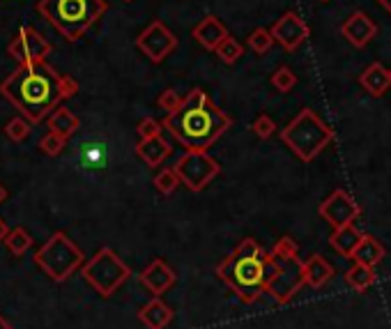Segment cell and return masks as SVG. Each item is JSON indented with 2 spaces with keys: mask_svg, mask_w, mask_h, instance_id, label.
<instances>
[{
  "mask_svg": "<svg viewBox=\"0 0 391 329\" xmlns=\"http://www.w3.org/2000/svg\"><path fill=\"white\" fill-rule=\"evenodd\" d=\"M76 92L78 83L72 76L53 70L46 60L37 65H18V70L0 83V95L33 124L48 118L63 99H70Z\"/></svg>",
  "mask_w": 391,
  "mask_h": 329,
  "instance_id": "obj_1",
  "label": "cell"
},
{
  "mask_svg": "<svg viewBox=\"0 0 391 329\" xmlns=\"http://www.w3.org/2000/svg\"><path fill=\"white\" fill-rule=\"evenodd\" d=\"M161 124L184 145V150L208 152L230 129L232 118L203 88H193L184 97L180 109L166 115Z\"/></svg>",
  "mask_w": 391,
  "mask_h": 329,
  "instance_id": "obj_2",
  "label": "cell"
},
{
  "mask_svg": "<svg viewBox=\"0 0 391 329\" xmlns=\"http://www.w3.org/2000/svg\"><path fill=\"white\" fill-rule=\"evenodd\" d=\"M217 276L237 295L242 304H253L265 293L269 254L253 237H244L219 263Z\"/></svg>",
  "mask_w": 391,
  "mask_h": 329,
  "instance_id": "obj_3",
  "label": "cell"
},
{
  "mask_svg": "<svg viewBox=\"0 0 391 329\" xmlns=\"http://www.w3.org/2000/svg\"><path fill=\"white\" fill-rule=\"evenodd\" d=\"M106 0H39L37 12L67 42H78L106 14Z\"/></svg>",
  "mask_w": 391,
  "mask_h": 329,
  "instance_id": "obj_4",
  "label": "cell"
},
{
  "mask_svg": "<svg viewBox=\"0 0 391 329\" xmlns=\"http://www.w3.org/2000/svg\"><path fill=\"white\" fill-rule=\"evenodd\" d=\"M281 141L299 161L309 163L334 141V129L313 109H301L288 122V127L281 129Z\"/></svg>",
  "mask_w": 391,
  "mask_h": 329,
  "instance_id": "obj_5",
  "label": "cell"
},
{
  "mask_svg": "<svg viewBox=\"0 0 391 329\" xmlns=\"http://www.w3.org/2000/svg\"><path fill=\"white\" fill-rule=\"evenodd\" d=\"M83 260H85L83 251L65 233H53L46 244L39 247L35 254V263L53 281L70 279L78 267H83Z\"/></svg>",
  "mask_w": 391,
  "mask_h": 329,
  "instance_id": "obj_6",
  "label": "cell"
},
{
  "mask_svg": "<svg viewBox=\"0 0 391 329\" xmlns=\"http://www.w3.org/2000/svg\"><path fill=\"white\" fill-rule=\"evenodd\" d=\"M81 274L102 297H111L132 276V269L113 249L104 247L81 267Z\"/></svg>",
  "mask_w": 391,
  "mask_h": 329,
  "instance_id": "obj_7",
  "label": "cell"
},
{
  "mask_svg": "<svg viewBox=\"0 0 391 329\" xmlns=\"http://www.w3.org/2000/svg\"><path fill=\"white\" fill-rule=\"evenodd\" d=\"M301 286H306L304 263L301 260H277L269 254V276L265 284V293L272 295L277 304H288Z\"/></svg>",
  "mask_w": 391,
  "mask_h": 329,
  "instance_id": "obj_8",
  "label": "cell"
},
{
  "mask_svg": "<svg viewBox=\"0 0 391 329\" xmlns=\"http://www.w3.org/2000/svg\"><path fill=\"white\" fill-rule=\"evenodd\" d=\"M178 171L180 182L189 191H203L221 173V166L217 159H212L208 152H191L187 150L173 166Z\"/></svg>",
  "mask_w": 391,
  "mask_h": 329,
  "instance_id": "obj_9",
  "label": "cell"
},
{
  "mask_svg": "<svg viewBox=\"0 0 391 329\" xmlns=\"http://www.w3.org/2000/svg\"><path fill=\"white\" fill-rule=\"evenodd\" d=\"M53 51L51 42L44 35H39L35 28L23 26L18 28L16 35L12 37V42L7 44V53L14 58L18 65H37L44 63L46 55Z\"/></svg>",
  "mask_w": 391,
  "mask_h": 329,
  "instance_id": "obj_10",
  "label": "cell"
},
{
  "mask_svg": "<svg viewBox=\"0 0 391 329\" xmlns=\"http://www.w3.org/2000/svg\"><path fill=\"white\" fill-rule=\"evenodd\" d=\"M136 46H139V51L148 58L150 63L159 65L178 48V37H175V33L168 26H164L161 21H152L136 37Z\"/></svg>",
  "mask_w": 391,
  "mask_h": 329,
  "instance_id": "obj_11",
  "label": "cell"
},
{
  "mask_svg": "<svg viewBox=\"0 0 391 329\" xmlns=\"http://www.w3.org/2000/svg\"><path fill=\"white\" fill-rule=\"evenodd\" d=\"M320 217L327 221L331 228H343L348 224H355V221L361 217V207L359 203L350 196L346 189H336L331 191L329 196L320 203Z\"/></svg>",
  "mask_w": 391,
  "mask_h": 329,
  "instance_id": "obj_12",
  "label": "cell"
},
{
  "mask_svg": "<svg viewBox=\"0 0 391 329\" xmlns=\"http://www.w3.org/2000/svg\"><path fill=\"white\" fill-rule=\"evenodd\" d=\"M274 40H277L286 51H297V48L309 40L311 28L297 12H286L281 18L274 21L269 28Z\"/></svg>",
  "mask_w": 391,
  "mask_h": 329,
  "instance_id": "obj_13",
  "label": "cell"
},
{
  "mask_svg": "<svg viewBox=\"0 0 391 329\" xmlns=\"http://www.w3.org/2000/svg\"><path fill=\"white\" fill-rule=\"evenodd\" d=\"M341 35H343L346 42L352 44L355 48H364L375 40L377 23L366 12L357 9V12H352L343 21V26H341Z\"/></svg>",
  "mask_w": 391,
  "mask_h": 329,
  "instance_id": "obj_14",
  "label": "cell"
},
{
  "mask_svg": "<svg viewBox=\"0 0 391 329\" xmlns=\"http://www.w3.org/2000/svg\"><path fill=\"white\" fill-rule=\"evenodd\" d=\"M139 279L154 297H161L164 293H168V290L175 286V281H178V274H175L173 267H168V263H164L161 258H156L143 269Z\"/></svg>",
  "mask_w": 391,
  "mask_h": 329,
  "instance_id": "obj_15",
  "label": "cell"
},
{
  "mask_svg": "<svg viewBox=\"0 0 391 329\" xmlns=\"http://www.w3.org/2000/svg\"><path fill=\"white\" fill-rule=\"evenodd\" d=\"M230 33H228V28L223 26V21L219 16H214V14H208L205 18H200L198 23L193 26V31H191V37L196 42H198L205 51H217V46L226 40Z\"/></svg>",
  "mask_w": 391,
  "mask_h": 329,
  "instance_id": "obj_16",
  "label": "cell"
},
{
  "mask_svg": "<svg viewBox=\"0 0 391 329\" xmlns=\"http://www.w3.org/2000/svg\"><path fill=\"white\" fill-rule=\"evenodd\" d=\"M359 85L364 88L370 97H382L391 88V74L385 70L382 63H370L359 76Z\"/></svg>",
  "mask_w": 391,
  "mask_h": 329,
  "instance_id": "obj_17",
  "label": "cell"
},
{
  "mask_svg": "<svg viewBox=\"0 0 391 329\" xmlns=\"http://www.w3.org/2000/svg\"><path fill=\"white\" fill-rule=\"evenodd\" d=\"M136 154H139L150 168H156V166H161L164 159L171 154V145L164 136L141 139L139 143H136Z\"/></svg>",
  "mask_w": 391,
  "mask_h": 329,
  "instance_id": "obj_18",
  "label": "cell"
},
{
  "mask_svg": "<svg viewBox=\"0 0 391 329\" xmlns=\"http://www.w3.org/2000/svg\"><path fill=\"white\" fill-rule=\"evenodd\" d=\"M304 279H306V286L311 288H325L331 279H334V267L327 263L325 256L320 254H313L309 260H304Z\"/></svg>",
  "mask_w": 391,
  "mask_h": 329,
  "instance_id": "obj_19",
  "label": "cell"
},
{
  "mask_svg": "<svg viewBox=\"0 0 391 329\" xmlns=\"http://www.w3.org/2000/svg\"><path fill=\"white\" fill-rule=\"evenodd\" d=\"M139 320L148 329H164L173 320V308L168 304H164L159 297H154L141 308Z\"/></svg>",
  "mask_w": 391,
  "mask_h": 329,
  "instance_id": "obj_20",
  "label": "cell"
},
{
  "mask_svg": "<svg viewBox=\"0 0 391 329\" xmlns=\"http://www.w3.org/2000/svg\"><path fill=\"white\" fill-rule=\"evenodd\" d=\"M361 235H364V233H359V228L355 224H348L343 228H336L334 233L329 235V247L334 249L338 256L352 258V254H355V249L359 244Z\"/></svg>",
  "mask_w": 391,
  "mask_h": 329,
  "instance_id": "obj_21",
  "label": "cell"
},
{
  "mask_svg": "<svg viewBox=\"0 0 391 329\" xmlns=\"http://www.w3.org/2000/svg\"><path fill=\"white\" fill-rule=\"evenodd\" d=\"M382 258H385V247L380 244L377 237L361 235L355 254H352V260H355V263H364V265L375 267V265L382 263Z\"/></svg>",
  "mask_w": 391,
  "mask_h": 329,
  "instance_id": "obj_22",
  "label": "cell"
},
{
  "mask_svg": "<svg viewBox=\"0 0 391 329\" xmlns=\"http://www.w3.org/2000/svg\"><path fill=\"white\" fill-rule=\"evenodd\" d=\"M78 127H81V120H78L67 106H58V109L48 115V131L60 134L65 139H70L72 134H76Z\"/></svg>",
  "mask_w": 391,
  "mask_h": 329,
  "instance_id": "obj_23",
  "label": "cell"
},
{
  "mask_svg": "<svg viewBox=\"0 0 391 329\" xmlns=\"http://www.w3.org/2000/svg\"><path fill=\"white\" fill-rule=\"evenodd\" d=\"M375 267L370 265H364V263H355L348 272H346V281L352 290H357V293H366V290L375 284Z\"/></svg>",
  "mask_w": 391,
  "mask_h": 329,
  "instance_id": "obj_24",
  "label": "cell"
},
{
  "mask_svg": "<svg viewBox=\"0 0 391 329\" xmlns=\"http://www.w3.org/2000/svg\"><path fill=\"white\" fill-rule=\"evenodd\" d=\"M33 244V237L26 233L23 228H12L5 237V247L12 256H23Z\"/></svg>",
  "mask_w": 391,
  "mask_h": 329,
  "instance_id": "obj_25",
  "label": "cell"
},
{
  "mask_svg": "<svg viewBox=\"0 0 391 329\" xmlns=\"http://www.w3.org/2000/svg\"><path fill=\"white\" fill-rule=\"evenodd\" d=\"M214 53H217V58H219L223 65H235L244 55V46L237 40H235L232 35H228L226 40H223L217 46V51H214Z\"/></svg>",
  "mask_w": 391,
  "mask_h": 329,
  "instance_id": "obj_26",
  "label": "cell"
},
{
  "mask_svg": "<svg viewBox=\"0 0 391 329\" xmlns=\"http://www.w3.org/2000/svg\"><path fill=\"white\" fill-rule=\"evenodd\" d=\"M152 185H154L156 191L164 193V196H171V193L178 189L182 182H180V176H178V171H175V168H161L154 176Z\"/></svg>",
  "mask_w": 391,
  "mask_h": 329,
  "instance_id": "obj_27",
  "label": "cell"
},
{
  "mask_svg": "<svg viewBox=\"0 0 391 329\" xmlns=\"http://www.w3.org/2000/svg\"><path fill=\"white\" fill-rule=\"evenodd\" d=\"M269 254L277 260H299V247L290 235H283L277 239V244L272 247Z\"/></svg>",
  "mask_w": 391,
  "mask_h": 329,
  "instance_id": "obj_28",
  "label": "cell"
},
{
  "mask_svg": "<svg viewBox=\"0 0 391 329\" xmlns=\"http://www.w3.org/2000/svg\"><path fill=\"white\" fill-rule=\"evenodd\" d=\"M274 42L277 40H274L272 31H267V28H256V31L249 35V48L258 55H265L274 46Z\"/></svg>",
  "mask_w": 391,
  "mask_h": 329,
  "instance_id": "obj_29",
  "label": "cell"
},
{
  "mask_svg": "<svg viewBox=\"0 0 391 329\" xmlns=\"http://www.w3.org/2000/svg\"><path fill=\"white\" fill-rule=\"evenodd\" d=\"M272 85L277 88L279 92H290L292 88L297 85V74L290 70L288 65H281L277 72L272 74Z\"/></svg>",
  "mask_w": 391,
  "mask_h": 329,
  "instance_id": "obj_30",
  "label": "cell"
},
{
  "mask_svg": "<svg viewBox=\"0 0 391 329\" xmlns=\"http://www.w3.org/2000/svg\"><path fill=\"white\" fill-rule=\"evenodd\" d=\"M31 120H26L23 115L21 118H12L7 124H5V136L9 141H14V143H21L28 139V134H31Z\"/></svg>",
  "mask_w": 391,
  "mask_h": 329,
  "instance_id": "obj_31",
  "label": "cell"
},
{
  "mask_svg": "<svg viewBox=\"0 0 391 329\" xmlns=\"http://www.w3.org/2000/svg\"><path fill=\"white\" fill-rule=\"evenodd\" d=\"M67 145V139L60 136V134H53L48 131L46 136L39 141V150H42V154H46V157H58Z\"/></svg>",
  "mask_w": 391,
  "mask_h": 329,
  "instance_id": "obj_32",
  "label": "cell"
},
{
  "mask_svg": "<svg viewBox=\"0 0 391 329\" xmlns=\"http://www.w3.org/2000/svg\"><path fill=\"white\" fill-rule=\"evenodd\" d=\"M251 131L256 134V136L260 139V141H267V139H272L274 134H277V122H274L269 115H258L256 120H253V124H251Z\"/></svg>",
  "mask_w": 391,
  "mask_h": 329,
  "instance_id": "obj_33",
  "label": "cell"
},
{
  "mask_svg": "<svg viewBox=\"0 0 391 329\" xmlns=\"http://www.w3.org/2000/svg\"><path fill=\"white\" fill-rule=\"evenodd\" d=\"M182 102H184V97H180L178 92L173 90V88L164 90V92L159 95V99H156V104H159V109H161V111H166V115L178 111L180 106H182Z\"/></svg>",
  "mask_w": 391,
  "mask_h": 329,
  "instance_id": "obj_34",
  "label": "cell"
},
{
  "mask_svg": "<svg viewBox=\"0 0 391 329\" xmlns=\"http://www.w3.org/2000/svg\"><path fill=\"white\" fill-rule=\"evenodd\" d=\"M136 131H139V136H141V139L161 136L164 124H161L159 120H154V118H143V120L139 122V127H136Z\"/></svg>",
  "mask_w": 391,
  "mask_h": 329,
  "instance_id": "obj_35",
  "label": "cell"
},
{
  "mask_svg": "<svg viewBox=\"0 0 391 329\" xmlns=\"http://www.w3.org/2000/svg\"><path fill=\"white\" fill-rule=\"evenodd\" d=\"M375 3H377L380 7H382L385 12H387V14L391 16V0H375Z\"/></svg>",
  "mask_w": 391,
  "mask_h": 329,
  "instance_id": "obj_36",
  "label": "cell"
},
{
  "mask_svg": "<svg viewBox=\"0 0 391 329\" xmlns=\"http://www.w3.org/2000/svg\"><path fill=\"white\" fill-rule=\"evenodd\" d=\"M7 233H9V228L5 226V221H3V219H0V242H5Z\"/></svg>",
  "mask_w": 391,
  "mask_h": 329,
  "instance_id": "obj_37",
  "label": "cell"
},
{
  "mask_svg": "<svg viewBox=\"0 0 391 329\" xmlns=\"http://www.w3.org/2000/svg\"><path fill=\"white\" fill-rule=\"evenodd\" d=\"M7 198V189L3 187V185H0V205H3V200Z\"/></svg>",
  "mask_w": 391,
  "mask_h": 329,
  "instance_id": "obj_38",
  "label": "cell"
},
{
  "mask_svg": "<svg viewBox=\"0 0 391 329\" xmlns=\"http://www.w3.org/2000/svg\"><path fill=\"white\" fill-rule=\"evenodd\" d=\"M0 329H12V327H9V323L5 320V318H0Z\"/></svg>",
  "mask_w": 391,
  "mask_h": 329,
  "instance_id": "obj_39",
  "label": "cell"
},
{
  "mask_svg": "<svg viewBox=\"0 0 391 329\" xmlns=\"http://www.w3.org/2000/svg\"><path fill=\"white\" fill-rule=\"evenodd\" d=\"M320 3H329V0H320Z\"/></svg>",
  "mask_w": 391,
  "mask_h": 329,
  "instance_id": "obj_40",
  "label": "cell"
},
{
  "mask_svg": "<svg viewBox=\"0 0 391 329\" xmlns=\"http://www.w3.org/2000/svg\"><path fill=\"white\" fill-rule=\"evenodd\" d=\"M124 3H132V0H124Z\"/></svg>",
  "mask_w": 391,
  "mask_h": 329,
  "instance_id": "obj_41",
  "label": "cell"
},
{
  "mask_svg": "<svg viewBox=\"0 0 391 329\" xmlns=\"http://www.w3.org/2000/svg\"><path fill=\"white\" fill-rule=\"evenodd\" d=\"M389 74H391V70H389Z\"/></svg>",
  "mask_w": 391,
  "mask_h": 329,
  "instance_id": "obj_42",
  "label": "cell"
},
{
  "mask_svg": "<svg viewBox=\"0 0 391 329\" xmlns=\"http://www.w3.org/2000/svg\"><path fill=\"white\" fill-rule=\"evenodd\" d=\"M16 3H18V0H16Z\"/></svg>",
  "mask_w": 391,
  "mask_h": 329,
  "instance_id": "obj_43",
  "label": "cell"
}]
</instances>
